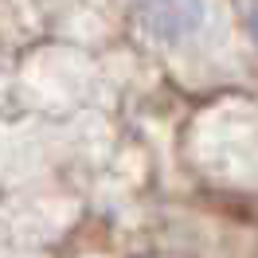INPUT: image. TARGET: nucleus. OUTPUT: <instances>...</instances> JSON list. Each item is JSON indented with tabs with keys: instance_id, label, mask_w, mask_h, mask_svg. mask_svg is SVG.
<instances>
[{
	"instance_id": "1",
	"label": "nucleus",
	"mask_w": 258,
	"mask_h": 258,
	"mask_svg": "<svg viewBox=\"0 0 258 258\" xmlns=\"http://www.w3.org/2000/svg\"><path fill=\"white\" fill-rule=\"evenodd\" d=\"M137 16L157 39L180 43L200 32L204 24V0H137Z\"/></svg>"
},
{
	"instance_id": "2",
	"label": "nucleus",
	"mask_w": 258,
	"mask_h": 258,
	"mask_svg": "<svg viewBox=\"0 0 258 258\" xmlns=\"http://www.w3.org/2000/svg\"><path fill=\"white\" fill-rule=\"evenodd\" d=\"M250 35H254V43H258V0L250 4Z\"/></svg>"
}]
</instances>
